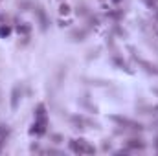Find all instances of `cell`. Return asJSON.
<instances>
[{
  "label": "cell",
  "instance_id": "obj_1",
  "mask_svg": "<svg viewBox=\"0 0 158 156\" xmlns=\"http://www.w3.org/2000/svg\"><path fill=\"white\" fill-rule=\"evenodd\" d=\"M110 119H112L114 123H118L119 127H123V129H131V130H143V125H142V123H138V121H132V119H129V117L110 116Z\"/></svg>",
  "mask_w": 158,
  "mask_h": 156
},
{
  "label": "cell",
  "instance_id": "obj_2",
  "mask_svg": "<svg viewBox=\"0 0 158 156\" xmlns=\"http://www.w3.org/2000/svg\"><path fill=\"white\" fill-rule=\"evenodd\" d=\"M46 127H48V117L42 116V117H35V123L33 127L30 129V134H37V136H42L46 132Z\"/></svg>",
  "mask_w": 158,
  "mask_h": 156
},
{
  "label": "cell",
  "instance_id": "obj_3",
  "mask_svg": "<svg viewBox=\"0 0 158 156\" xmlns=\"http://www.w3.org/2000/svg\"><path fill=\"white\" fill-rule=\"evenodd\" d=\"M35 15H37V18H39V28H40V31H46V30H48V26H50V18H48L46 11H44L40 6H37V7H35Z\"/></svg>",
  "mask_w": 158,
  "mask_h": 156
},
{
  "label": "cell",
  "instance_id": "obj_4",
  "mask_svg": "<svg viewBox=\"0 0 158 156\" xmlns=\"http://www.w3.org/2000/svg\"><path fill=\"white\" fill-rule=\"evenodd\" d=\"M20 97H22V86H20V84H15L13 90H11V109H13V110L19 109Z\"/></svg>",
  "mask_w": 158,
  "mask_h": 156
},
{
  "label": "cell",
  "instance_id": "obj_5",
  "mask_svg": "<svg viewBox=\"0 0 158 156\" xmlns=\"http://www.w3.org/2000/svg\"><path fill=\"white\" fill-rule=\"evenodd\" d=\"M125 149H127V151H142V149H145V142L140 140V138H132V140L127 142Z\"/></svg>",
  "mask_w": 158,
  "mask_h": 156
},
{
  "label": "cell",
  "instance_id": "obj_6",
  "mask_svg": "<svg viewBox=\"0 0 158 156\" xmlns=\"http://www.w3.org/2000/svg\"><path fill=\"white\" fill-rule=\"evenodd\" d=\"M79 143V154H94L96 153V147L92 143H88L86 140H77Z\"/></svg>",
  "mask_w": 158,
  "mask_h": 156
},
{
  "label": "cell",
  "instance_id": "obj_7",
  "mask_svg": "<svg viewBox=\"0 0 158 156\" xmlns=\"http://www.w3.org/2000/svg\"><path fill=\"white\" fill-rule=\"evenodd\" d=\"M112 63H114V64L118 66L119 70H125V72H129V74H132V70L129 68V64H127V63H125V61H123V59H121L119 55H112Z\"/></svg>",
  "mask_w": 158,
  "mask_h": 156
},
{
  "label": "cell",
  "instance_id": "obj_8",
  "mask_svg": "<svg viewBox=\"0 0 158 156\" xmlns=\"http://www.w3.org/2000/svg\"><path fill=\"white\" fill-rule=\"evenodd\" d=\"M85 37H86V30H85V28L74 30V31L70 33V39L74 40V42H81V40H85Z\"/></svg>",
  "mask_w": 158,
  "mask_h": 156
},
{
  "label": "cell",
  "instance_id": "obj_9",
  "mask_svg": "<svg viewBox=\"0 0 158 156\" xmlns=\"http://www.w3.org/2000/svg\"><path fill=\"white\" fill-rule=\"evenodd\" d=\"M107 17L118 22V20L123 18V9H112V11H107Z\"/></svg>",
  "mask_w": 158,
  "mask_h": 156
},
{
  "label": "cell",
  "instance_id": "obj_10",
  "mask_svg": "<svg viewBox=\"0 0 158 156\" xmlns=\"http://www.w3.org/2000/svg\"><path fill=\"white\" fill-rule=\"evenodd\" d=\"M17 31H19L20 35H28V33L31 31V26L26 24V22H24V24H19V26H17Z\"/></svg>",
  "mask_w": 158,
  "mask_h": 156
},
{
  "label": "cell",
  "instance_id": "obj_11",
  "mask_svg": "<svg viewBox=\"0 0 158 156\" xmlns=\"http://www.w3.org/2000/svg\"><path fill=\"white\" fill-rule=\"evenodd\" d=\"M42 116H46V107L42 103H39L35 107V117H42Z\"/></svg>",
  "mask_w": 158,
  "mask_h": 156
},
{
  "label": "cell",
  "instance_id": "obj_12",
  "mask_svg": "<svg viewBox=\"0 0 158 156\" xmlns=\"http://www.w3.org/2000/svg\"><path fill=\"white\" fill-rule=\"evenodd\" d=\"M11 33V28L7 24H0V37H7Z\"/></svg>",
  "mask_w": 158,
  "mask_h": 156
},
{
  "label": "cell",
  "instance_id": "obj_13",
  "mask_svg": "<svg viewBox=\"0 0 158 156\" xmlns=\"http://www.w3.org/2000/svg\"><path fill=\"white\" fill-rule=\"evenodd\" d=\"M68 147H70V151H72V153H76V154H79V143H77V140H70Z\"/></svg>",
  "mask_w": 158,
  "mask_h": 156
},
{
  "label": "cell",
  "instance_id": "obj_14",
  "mask_svg": "<svg viewBox=\"0 0 158 156\" xmlns=\"http://www.w3.org/2000/svg\"><path fill=\"white\" fill-rule=\"evenodd\" d=\"M77 15H79V17H86V15H88V7H86V6H83V4L77 6Z\"/></svg>",
  "mask_w": 158,
  "mask_h": 156
},
{
  "label": "cell",
  "instance_id": "obj_15",
  "mask_svg": "<svg viewBox=\"0 0 158 156\" xmlns=\"http://www.w3.org/2000/svg\"><path fill=\"white\" fill-rule=\"evenodd\" d=\"M70 13V6L68 4H61L59 6V15H68Z\"/></svg>",
  "mask_w": 158,
  "mask_h": 156
},
{
  "label": "cell",
  "instance_id": "obj_16",
  "mask_svg": "<svg viewBox=\"0 0 158 156\" xmlns=\"http://www.w3.org/2000/svg\"><path fill=\"white\" fill-rule=\"evenodd\" d=\"M7 134H9L7 125H2V127H0V140H6V138H7Z\"/></svg>",
  "mask_w": 158,
  "mask_h": 156
},
{
  "label": "cell",
  "instance_id": "obj_17",
  "mask_svg": "<svg viewBox=\"0 0 158 156\" xmlns=\"http://www.w3.org/2000/svg\"><path fill=\"white\" fill-rule=\"evenodd\" d=\"M52 140H53V143H61L63 142V136L61 134H52Z\"/></svg>",
  "mask_w": 158,
  "mask_h": 156
},
{
  "label": "cell",
  "instance_id": "obj_18",
  "mask_svg": "<svg viewBox=\"0 0 158 156\" xmlns=\"http://www.w3.org/2000/svg\"><path fill=\"white\" fill-rule=\"evenodd\" d=\"M101 149H103V151H110V142H109V140H105V142H103V145H101Z\"/></svg>",
  "mask_w": 158,
  "mask_h": 156
},
{
  "label": "cell",
  "instance_id": "obj_19",
  "mask_svg": "<svg viewBox=\"0 0 158 156\" xmlns=\"http://www.w3.org/2000/svg\"><path fill=\"white\" fill-rule=\"evenodd\" d=\"M149 114H158V105H155V107H149Z\"/></svg>",
  "mask_w": 158,
  "mask_h": 156
},
{
  "label": "cell",
  "instance_id": "obj_20",
  "mask_svg": "<svg viewBox=\"0 0 158 156\" xmlns=\"http://www.w3.org/2000/svg\"><path fill=\"white\" fill-rule=\"evenodd\" d=\"M68 24H70V22H66V20H59V26H63V28L68 26Z\"/></svg>",
  "mask_w": 158,
  "mask_h": 156
},
{
  "label": "cell",
  "instance_id": "obj_21",
  "mask_svg": "<svg viewBox=\"0 0 158 156\" xmlns=\"http://www.w3.org/2000/svg\"><path fill=\"white\" fill-rule=\"evenodd\" d=\"M121 2H123V0H112V4H114V6H118V4H121Z\"/></svg>",
  "mask_w": 158,
  "mask_h": 156
},
{
  "label": "cell",
  "instance_id": "obj_22",
  "mask_svg": "<svg viewBox=\"0 0 158 156\" xmlns=\"http://www.w3.org/2000/svg\"><path fill=\"white\" fill-rule=\"evenodd\" d=\"M153 94H156L158 96V88H153Z\"/></svg>",
  "mask_w": 158,
  "mask_h": 156
},
{
  "label": "cell",
  "instance_id": "obj_23",
  "mask_svg": "<svg viewBox=\"0 0 158 156\" xmlns=\"http://www.w3.org/2000/svg\"><path fill=\"white\" fill-rule=\"evenodd\" d=\"M155 127H156V129H158V121H155Z\"/></svg>",
  "mask_w": 158,
  "mask_h": 156
},
{
  "label": "cell",
  "instance_id": "obj_24",
  "mask_svg": "<svg viewBox=\"0 0 158 156\" xmlns=\"http://www.w3.org/2000/svg\"><path fill=\"white\" fill-rule=\"evenodd\" d=\"M155 145H156V147H158V138H156V143H155Z\"/></svg>",
  "mask_w": 158,
  "mask_h": 156
},
{
  "label": "cell",
  "instance_id": "obj_25",
  "mask_svg": "<svg viewBox=\"0 0 158 156\" xmlns=\"http://www.w3.org/2000/svg\"><path fill=\"white\" fill-rule=\"evenodd\" d=\"M155 2H156V0H155Z\"/></svg>",
  "mask_w": 158,
  "mask_h": 156
}]
</instances>
